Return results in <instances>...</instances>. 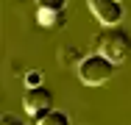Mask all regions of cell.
Wrapping results in <instances>:
<instances>
[{
    "label": "cell",
    "mask_w": 131,
    "mask_h": 125,
    "mask_svg": "<svg viewBox=\"0 0 131 125\" xmlns=\"http://www.w3.org/2000/svg\"><path fill=\"white\" fill-rule=\"evenodd\" d=\"M3 125H28V122H23L20 117H11V114H6V117H3Z\"/></svg>",
    "instance_id": "obj_9"
},
{
    "label": "cell",
    "mask_w": 131,
    "mask_h": 125,
    "mask_svg": "<svg viewBox=\"0 0 131 125\" xmlns=\"http://www.w3.org/2000/svg\"><path fill=\"white\" fill-rule=\"evenodd\" d=\"M36 3H39V8H59L61 11L67 0H36Z\"/></svg>",
    "instance_id": "obj_8"
},
{
    "label": "cell",
    "mask_w": 131,
    "mask_h": 125,
    "mask_svg": "<svg viewBox=\"0 0 131 125\" xmlns=\"http://www.w3.org/2000/svg\"><path fill=\"white\" fill-rule=\"evenodd\" d=\"M112 75H114V61L106 58L103 53L86 56V58L78 64V78L86 83V86H103Z\"/></svg>",
    "instance_id": "obj_1"
},
{
    "label": "cell",
    "mask_w": 131,
    "mask_h": 125,
    "mask_svg": "<svg viewBox=\"0 0 131 125\" xmlns=\"http://www.w3.org/2000/svg\"><path fill=\"white\" fill-rule=\"evenodd\" d=\"M31 86H42V72H39V70L25 72V89H31Z\"/></svg>",
    "instance_id": "obj_7"
},
{
    "label": "cell",
    "mask_w": 131,
    "mask_h": 125,
    "mask_svg": "<svg viewBox=\"0 0 131 125\" xmlns=\"http://www.w3.org/2000/svg\"><path fill=\"white\" fill-rule=\"evenodd\" d=\"M36 125H70V117H67L64 111L50 108V111H45L42 117H36Z\"/></svg>",
    "instance_id": "obj_5"
},
{
    "label": "cell",
    "mask_w": 131,
    "mask_h": 125,
    "mask_svg": "<svg viewBox=\"0 0 131 125\" xmlns=\"http://www.w3.org/2000/svg\"><path fill=\"white\" fill-rule=\"evenodd\" d=\"M86 6L103 25H120V20H123L120 0H86Z\"/></svg>",
    "instance_id": "obj_4"
},
{
    "label": "cell",
    "mask_w": 131,
    "mask_h": 125,
    "mask_svg": "<svg viewBox=\"0 0 131 125\" xmlns=\"http://www.w3.org/2000/svg\"><path fill=\"white\" fill-rule=\"evenodd\" d=\"M23 108H25L31 117H42L45 111L53 108V92L45 89V86H31V89H25V95H23Z\"/></svg>",
    "instance_id": "obj_3"
},
{
    "label": "cell",
    "mask_w": 131,
    "mask_h": 125,
    "mask_svg": "<svg viewBox=\"0 0 131 125\" xmlns=\"http://www.w3.org/2000/svg\"><path fill=\"white\" fill-rule=\"evenodd\" d=\"M61 11L59 8H39V25H50V28H56V25H61Z\"/></svg>",
    "instance_id": "obj_6"
},
{
    "label": "cell",
    "mask_w": 131,
    "mask_h": 125,
    "mask_svg": "<svg viewBox=\"0 0 131 125\" xmlns=\"http://www.w3.org/2000/svg\"><path fill=\"white\" fill-rule=\"evenodd\" d=\"M101 53H103L106 58H112L114 64H120V61H126L131 53V36L126 31H106L103 36H101Z\"/></svg>",
    "instance_id": "obj_2"
}]
</instances>
